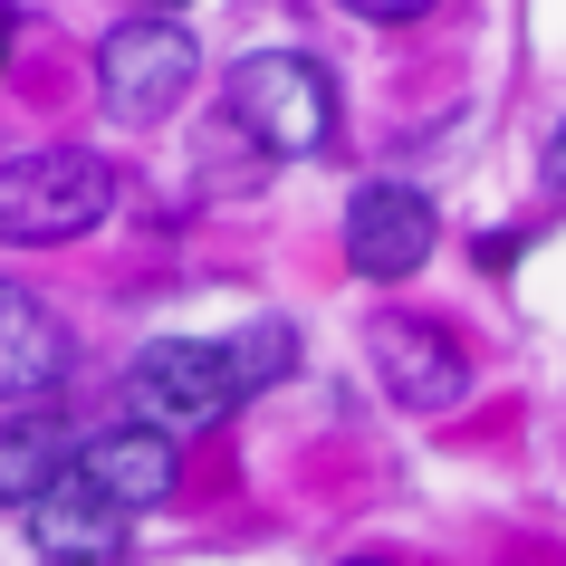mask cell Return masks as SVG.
<instances>
[{"label": "cell", "instance_id": "8fae6325", "mask_svg": "<svg viewBox=\"0 0 566 566\" xmlns=\"http://www.w3.org/2000/svg\"><path fill=\"white\" fill-rule=\"evenodd\" d=\"M221 356H231L240 394H250V385H279V375L298 365V327H279V317H250V327H240L231 346H221Z\"/></svg>", "mask_w": 566, "mask_h": 566}, {"label": "cell", "instance_id": "7a4b0ae2", "mask_svg": "<svg viewBox=\"0 0 566 566\" xmlns=\"http://www.w3.org/2000/svg\"><path fill=\"white\" fill-rule=\"evenodd\" d=\"M221 106H231V125L250 145H269V154H317L336 135V77L307 59V49H250V59L231 67Z\"/></svg>", "mask_w": 566, "mask_h": 566}, {"label": "cell", "instance_id": "277c9868", "mask_svg": "<svg viewBox=\"0 0 566 566\" xmlns=\"http://www.w3.org/2000/svg\"><path fill=\"white\" fill-rule=\"evenodd\" d=\"M125 394H135V413H145V432H202V422H221L240 403V375L221 346H202V336H154L145 356L125 365Z\"/></svg>", "mask_w": 566, "mask_h": 566}, {"label": "cell", "instance_id": "7c38bea8", "mask_svg": "<svg viewBox=\"0 0 566 566\" xmlns=\"http://www.w3.org/2000/svg\"><path fill=\"white\" fill-rule=\"evenodd\" d=\"M336 10H356V20H375V30H403V20H422L432 0H336Z\"/></svg>", "mask_w": 566, "mask_h": 566}, {"label": "cell", "instance_id": "9c48e42d", "mask_svg": "<svg viewBox=\"0 0 566 566\" xmlns=\"http://www.w3.org/2000/svg\"><path fill=\"white\" fill-rule=\"evenodd\" d=\"M77 471L106 490V500L135 518V509H154V500H174V480H182V461H174V442L164 432H145V422H125V432H96L87 451H77Z\"/></svg>", "mask_w": 566, "mask_h": 566}, {"label": "cell", "instance_id": "ba28073f", "mask_svg": "<svg viewBox=\"0 0 566 566\" xmlns=\"http://www.w3.org/2000/svg\"><path fill=\"white\" fill-rule=\"evenodd\" d=\"M30 537H39V557H49V566H116L125 557V509L106 500L87 471H67L59 490L30 509Z\"/></svg>", "mask_w": 566, "mask_h": 566}, {"label": "cell", "instance_id": "9a60e30c", "mask_svg": "<svg viewBox=\"0 0 566 566\" xmlns=\"http://www.w3.org/2000/svg\"><path fill=\"white\" fill-rule=\"evenodd\" d=\"M346 566H394V557H346Z\"/></svg>", "mask_w": 566, "mask_h": 566}, {"label": "cell", "instance_id": "52a82bcc", "mask_svg": "<svg viewBox=\"0 0 566 566\" xmlns=\"http://www.w3.org/2000/svg\"><path fill=\"white\" fill-rule=\"evenodd\" d=\"M432 240H442V211L422 202L413 182H365L346 202V260L365 279H413L432 260Z\"/></svg>", "mask_w": 566, "mask_h": 566}, {"label": "cell", "instance_id": "6da1fadb", "mask_svg": "<svg viewBox=\"0 0 566 566\" xmlns=\"http://www.w3.org/2000/svg\"><path fill=\"white\" fill-rule=\"evenodd\" d=\"M106 202H116V174L87 145H39V154L0 164V240L10 250H49V240L96 231Z\"/></svg>", "mask_w": 566, "mask_h": 566}, {"label": "cell", "instance_id": "8992f818", "mask_svg": "<svg viewBox=\"0 0 566 566\" xmlns=\"http://www.w3.org/2000/svg\"><path fill=\"white\" fill-rule=\"evenodd\" d=\"M375 375H385V394L413 403V413H451V403L471 394V356L451 346V327H432L413 307H385V317H375Z\"/></svg>", "mask_w": 566, "mask_h": 566}, {"label": "cell", "instance_id": "2e32d148", "mask_svg": "<svg viewBox=\"0 0 566 566\" xmlns=\"http://www.w3.org/2000/svg\"><path fill=\"white\" fill-rule=\"evenodd\" d=\"M0 49H10V20H0Z\"/></svg>", "mask_w": 566, "mask_h": 566}, {"label": "cell", "instance_id": "4fadbf2b", "mask_svg": "<svg viewBox=\"0 0 566 566\" xmlns=\"http://www.w3.org/2000/svg\"><path fill=\"white\" fill-rule=\"evenodd\" d=\"M547 174H557V192H566V125H557V145H547Z\"/></svg>", "mask_w": 566, "mask_h": 566}, {"label": "cell", "instance_id": "30bf717a", "mask_svg": "<svg viewBox=\"0 0 566 566\" xmlns=\"http://www.w3.org/2000/svg\"><path fill=\"white\" fill-rule=\"evenodd\" d=\"M67 471H77V451H67L59 413H10L0 422V509H39Z\"/></svg>", "mask_w": 566, "mask_h": 566}, {"label": "cell", "instance_id": "5bb4252c", "mask_svg": "<svg viewBox=\"0 0 566 566\" xmlns=\"http://www.w3.org/2000/svg\"><path fill=\"white\" fill-rule=\"evenodd\" d=\"M145 10H154V20H174V0H145Z\"/></svg>", "mask_w": 566, "mask_h": 566}, {"label": "cell", "instance_id": "5b68a950", "mask_svg": "<svg viewBox=\"0 0 566 566\" xmlns=\"http://www.w3.org/2000/svg\"><path fill=\"white\" fill-rule=\"evenodd\" d=\"M77 375V336L39 289L0 279V413H49Z\"/></svg>", "mask_w": 566, "mask_h": 566}, {"label": "cell", "instance_id": "3957f363", "mask_svg": "<svg viewBox=\"0 0 566 566\" xmlns=\"http://www.w3.org/2000/svg\"><path fill=\"white\" fill-rule=\"evenodd\" d=\"M192 77H202L192 30H182V20H154V10L116 20L106 49H96V96H106L116 125H164L182 96H192Z\"/></svg>", "mask_w": 566, "mask_h": 566}]
</instances>
